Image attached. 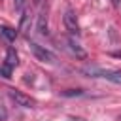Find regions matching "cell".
<instances>
[{
	"mask_svg": "<svg viewBox=\"0 0 121 121\" xmlns=\"http://www.w3.org/2000/svg\"><path fill=\"white\" fill-rule=\"evenodd\" d=\"M6 117H8V113H6V110H4L2 106H0V121H4Z\"/></svg>",
	"mask_w": 121,
	"mask_h": 121,
	"instance_id": "9c48e42d",
	"label": "cell"
},
{
	"mask_svg": "<svg viewBox=\"0 0 121 121\" xmlns=\"http://www.w3.org/2000/svg\"><path fill=\"white\" fill-rule=\"evenodd\" d=\"M113 55H115V57H121V53H113Z\"/></svg>",
	"mask_w": 121,
	"mask_h": 121,
	"instance_id": "7c38bea8",
	"label": "cell"
},
{
	"mask_svg": "<svg viewBox=\"0 0 121 121\" xmlns=\"http://www.w3.org/2000/svg\"><path fill=\"white\" fill-rule=\"evenodd\" d=\"M30 51H32V55L40 60V62H47V64H53L57 59H55V55L47 49V47H43V45H40V43H36V42H30Z\"/></svg>",
	"mask_w": 121,
	"mask_h": 121,
	"instance_id": "7a4b0ae2",
	"label": "cell"
},
{
	"mask_svg": "<svg viewBox=\"0 0 121 121\" xmlns=\"http://www.w3.org/2000/svg\"><path fill=\"white\" fill-rule=\"evenodd\" d=\"M112 4H113V6H119V4H121V0H112Z\"/></svg>",
	"mask_w": 121,
	"mask_h": 121,
	"instance_id": "30bf717a",
	"label": "cell"
},
{
	"mask_svg": "<svg viewBox=\"0 0 121 121\" xmlns=\"http://www.w3.org/2000/svg\"><path fill=\"white\" fill-rule=\"evenodd\" d=\"M0 36H2L8 43H11V42H15V38H17V30H15V28H11V26L0 25Z\"/></svg>",
	"mask_w": 121,
	"mask_h": 121,
	"instance_id": "8992f818",
	"label": "cell"
},
{
	"mask_svg": "<svg viewBox=\"0 0 121 121\" xmlns=\"http://www.w3.org/2000/svg\"><path fill=\"white\" fill-rule=\"evenodd\" d=\"M15 2V8L17 9H23V6H25V0H13Z\"/></svg>",
	"mask_w": 121,
	"mask_h": 121,
	"instance_id": "ba28073f",
	"label": "cell"
},
{
	"mask_svg": "<svg viewBox=\"0 0 121 121\" xmlns=\"http://www.w3.org/2000/svg\"><path fill=\"white\" fill-rule=\"evenodd\" d=\"M66 47H68V51H70L76 59H81V60H83V59H87V51H85V49H83L76 40L68 38V40H66Z\"/></svg>",
	"mask_w": 121,
	"mask_h": 121,
	"instance_id": "5b68a950",
	"label": "cell"
},
{
	"mask_svg": "<svg viewBox=\"0 0 121 121\" xmlns=\"http://www.w3.org/2000/svg\"><path fill=\"white\" fill-rule=\"evenodd\" d=\"M38 32L42 34V36H45L47 34V17H45V13L42 11L40 13V17H38Z\"/></svg>",
	"mask_w": 121,
	"mask_h": 121,
	"instance_id": "52a82bcc",
	"label": "cell"
},
{
	"mask_svg": "<svg viewBox=\"0 0 121 121\" xmlns=\"http://www.w3.org/2000/svg\"><path fill=\"white\" fill-rule=\"evenodd\" d=\"M8 95H9V98H11L17 106H21V108H34V106H36L34 98H30V96H28V95H25L23 91H17V89H8Z\"/></svg>",
	"mask_w": 121,
	"mask_h": 121,
	"instance_id": "3957f363",
	"label": "cell"
},
{
	"mask_svg": "<svg viewBox=\"0 0 121 121\" xmlns=\"http://www.w3.org/2000/svg\"><path fill=\"white\" fill-rule=\"evenodd\" d=\"M34 4H36V6H40V4H42V0H34Z\"/></svg>",
	"mask_w": 121,
	"mask_h": 121,
	"instance_id": "8fae6325",
	"label": "cell"
},
{
	"mask_svg": "<svg viewBox=\"0 0 121 121\" xmlns=\"http://www.w3.org/2000/svg\"><path fill=\"white\" fill-rule=\"evenodd\" d=\"M81 72L87 78H100V79H108L112 83L121 85V70H108V68H98V66H87Z\"/></svg>",
	"mask_w": 121,
	"mask_h": 121,
	"instance_id": "6da1fadb",
	"label": "cell"
},
{
	"mask_svg": "<svg viewBox=\"0 0 121 121\" xmlns=\"http://www.w3.org/2000/svg\"><path fill=\"white\" fill-rule=\"evenodd\" d=\"M62 21H64V26H66V30L70 32V34H76V36H79V23H78V17H76V13H74V9H66L64 11V17H62Z\"/></svg>",
	"mask_w": 121,
	"mask_h": 121,
	"instance_id": "277c9868",
	"label": "cell"
}]
</instances>
